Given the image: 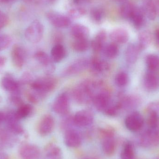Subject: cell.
Instances as JSON below:
<instances>
[{"mask_svg": "<svg viewBox=\"0 0 159 159\" xmlns=\"http://www.w3.org/2000/svg\"><path fill=\"white\" fill-rule=\"evenodd\" d=\"M125 124L129 130L136 132L143 128L144 124V119L140 112L135 111L127 116L125 119Z\"/></svg>", "mask_w": 159, "mask_h": 159, "instance_id": "5", "label": "cell"}, {"mask_svg": "<svg viewBox=\"0 0 159 159\" xmlns=\"http://www.w3.org/2000/svg\"><path fill=\"white\" fill-rule=\"evenodd\" d=\"M104 12L101 8L94 7L91 10V19L95 23H101L104 19Z\"/></svg>", "mask_w": 159, "mask_h": 159, "instance_id": "38", "label": "cell"}, {"mask_svg": "<svg viewBox=\"0 0 159 159\" xmlns=\"http://www.w3.org/2000/svg\"><path fill=\"white\" fill-rule=\"evenodd\" d=\"M1 1L4 2H13L15 0H1Z\"/></svg>", "mask_w": 159, "mask_h": 159, "instance_id": "50", "label": "cell"}, {"mask_svg": "<svg viewBox=\"0 0 159 159\" xmlns=\"http://www.w3.org/2000/svg\"><path fill=\"white\" fill-rule=\"evenodd\" d=\"M156 37H157V39L159 41V30L157 31L156 33Z\"/></svg>", "mask_w": 159, "mask_h": 159, "instance_id": "49", "label": "cell"}, {"mask_svg": "<svg viewBox=\"0 0 159 159\" xmlns=\"http://www.w3.org/2000/svg\"><path fill=\"white\" fill-rule=\"evenodd\" d=\"M104 53L106 57L108 58H115L119 53V48L118 44L112 42L105 47Z\"/></svg>", "mask_w": 159, "mask_h": 159, "instance_id": "32", "label": "cell"}, {"mask_svg": "<svg viewBox=\"0 0 159 159\" xmlns=\"http://www.w3.org/2000/svg\"><path fill=\"white\" fill-rule=\"evenodd\" d=\"M33 81V78L32 75L28 72H25L21 75L19 82L20 84H30V85Z\"/></svg>", "mask_w": 159, "mask_h": 159, "instance_id": "44", "label": "cell"}, {"mask_svg": "<svg viewBox=\"0 0 159 159\" xmlns=\"http://www.w3.org/2000/svg\"><path fill=\"white\" fill-rule=\"evenodd\" d=\"M151 40L152 36L149 31H143L139 34L137 44L141 51L145 50L149 46Z\"/></svg>", "mask_w": 159, "mask_h": 159, "instance_id": "27", "label": "cell"}, {"mask_svg": "<svg viewBox=\"0 0 159 159\" xmlns=\"http://www.w3.org/2000/svg\"><path fill=\"white\" fill-rule=\"evenodd\" d=\"M138 144L144 148H150L159 144V130L157 129L148 128L139 136Z\"/></svg>", "mask_w": 159, "mask_h": 159, "instance_id": "3", "label": "cell"}, {"mask_svg": "<svg viewBox=\"0 0 159 159\" xmlns=\"http://www.w3.org/2000/svg\"><path fill=\"white\" fill-rule=\"evenodd\" d=\"M57 85L55 78L49 76L34 80L30 84L32 90L45 97L46 94L54 89Z\"/></svg>", "mask_w": 159, "mask_h": 159, "instance_id": "2", "label": "cell"}, {"mask_svg": "<svg viewBox=\"0 0 159 159\" xmlns=\"http://www.w3.org/2000/svg\"><path fill=\"white\" fill-rule=\"evenodd\" d=\"M0 84L4 90L10 93L20 91V84L19 81L15 80L9 74H6L2 77Z\"/></svg>", "mask_w": 159, "mask_h": 159, "instance_id": "12", "label": "cell"}, {"mask_svg": "<svg viewBox=\"0 0 159 159\" xmlns=\"http://www.w3.org/2000/svg\"><path fill=\"white\" fill-rule=\"evenodd\" d=\"M8 99L11 103L18 107L24 104L23 100L20 96V91L10 93Z\"/></svg>", "mask_w": 159, "mask_h": 159, "instance_id": "41", "label": "cell"}, {"mask_svg": "<svg viewBox=\"0 0 159 159\" xmlns=\"http://www.w3.org/2000/svg\"><path fill=\"white\" fill-rule=\"evenodd\" d=\"M23 1H25V2H29L31 1L32 0H23Z\"/></svg>", "mask_w": 159, "mask_h": 159, "instance_id": "53", "label": "cell"}, {"mask_svg": "<svg viewBox=\"0 0 159 159\" xmlns=\"http://www.w3.org/2000/svg\"><path fill=\"white\" fill-rule=\"evenodd\" d=\"M155 159H159V158H157Z\"/></svg>", "mask_w": 159, "mask_h": 159, "instance_id": "54", "label": "cell"}, {"mask_svg": "<svg viewBox=\"0 0 159 159\" xmlns=\"http://www.w3.org/2000/svg\"><path fill=\"white\" fill-rule=\"evenodd\" d=\"M145 18V16L143 8L135 7L129 20L135 28L140 29L144 25Z\"/></svg>", "mask_w": 159, "mask_h": 159, "instance_id": "22", "label": "cell"}, {"mask_svg": "<svg viewBox=\"0 0 159 159\" xmlns=\"http://www.w3.org/2000/svg\"><path fill=\"white\" fill-rule=\"evenodd\" d=\"M118 102L121 109H133L140 106L141 99L136 95H126L122 96Z\"/></svg>", "mask_w": 159, "mask_h": 159, "instance_id": "15", "label": "cell"}, {"mask_svg": "<svg viewBox=\"0 0 159 159\" xmlns=\"http://www.w3.org/2000/svg\"><path fill=\"white\" fill-rule=\"evenodd\" d=\"M93 114L88 109L80 110L73 117L75 125L81 128L89 126L93 122Z\"/></svg>", "mask_w": 159, "mask_h": 159, "instance_id": "7", "label": "cell"}, {"mask_svg": "<svg viewBox=\"0 0 159 159\" xmlns=\"http://www.w3.org/2000/svg\"><path fill=\"white\" fill-rule=\"evenodd\" d=\"M89 67L92 71L95 74L104 72L109 69L108 63L97 57H94L91 59L89 61Z\"/></svg>", "mask_w": 159, "mask_h": 159, "instance_id": "19", "label": "cell"}, {"mask_svg": "<svg viewBox=\"0 0 159 159\" xmlns=\"http://www.w3.org/2000/svg\"><path fill=\"white\" fill-rule=\"evenodd\" d=\"M11 56L12 62L15 67L17 69H21L26 59L25 49L21 46L16 44L12 47Z\"/></svg>", "mask_w": 159, "mask_h": 159, "instance_id": "11", "label": "cell"}, {"mask_svg": "<svg viewBox=\"0 0 159 159\" xmlns=\"http://www.w3.org/2000/svg\"><path fill=\"white\" fill-rule=\"evenodd\" d=\"M55 126L54 118L50 115H46L42 118L38 125V132L42 136H46L51 133Z\"/></svg>", "mask_w": 159, "mask_h": 159, "instance_id": "14", "label": "cell"}, {"mask_svg": "<svg viewBox=\"0 0 159 159\" xmlns=\"http://www.w3.org/2000/svg\"><path fill=\"white\" fill-rule=\"evenodd\" d=\"M134 7L135 6L129 2L122 4L120 9V14L121 17L125 19H129Z\"/></svg>", "mask_w": 159, "mask_h": 159, "instance_id": "33", "label": "cell"}, {"mask_svg": "<svg viewBox=\"0 0 159 159\" xmlns=\"http://www.w3.org/2000/svg\"><path fill=\"white\" fill-rule=\"evenodd\" d=\"M89 67V61L85 58H80L74 61L65 70V75H73L79 73Z\"/></svg>", "mask_w": 159, "mask_h": 159, "instance_id": "16", "label": "cell"}, {"mask_svg": "<svg viewBox=\"0 0 159 159\" xmlns=\"http://www.w3.org/2000/svg\"><path fill=\"white\" fill-rule=\"evenodd\" d=\"M111 97L108 92L102 91L94 95L92 102L95 108L100 111L104 112L110 105Z\"/></svg>", "mask_w": 159, "mask_h": 159, "instance_id": "9", "label": "cell"}, {"mask_svg": "<svg viewBox=\"0 0 159 159\" xmlns=\"http://www.w3.org/2000/svg\"><path fill=\"white\" fill-rule=\"evenodd\" d=\"M89 46L88 39H75L72 44L73 48L76 52H83L87 51Z\"/></svg>", "mask_w": 159, "mask_h": 159, "instance_id": "36", "label": "cell"}, {"mask_svg": "<svg viewBox=\"0 0 159 159\" xmlns=\"http://www.w3.org/2000/svg\"><path fill=\"white\" fill-rule=\"evenodd\" d=\"M116 148V143L114 136L103 138L102 148L103 152L107 156L113 155L115 152Z\"/></svg>", "mask_w": 159, "mask_h": 159, "instance_id": "24", "label": "cell"}, {"mask_svg": "<svg viewBox=\"0 0 159 159\" xmlns=\"http://www.w3.org/2000/svg\"><path fill=\"white\" fill-rule=\"evenodd\" d=\"M141 50L137 44L130 43L128 46L125 52L126 61L129 64H134L137 61Z\"/></svg>", "mask_w": 159, "mask_h": 159, "instance_id": "23", "label": "cell"}, {"mask_svg": "<svg viewBox=\"0 0 159 159\" xmlns=\"http://www.w3.org/2000/svg\"><path fill=\"white\" fill-rule=\"evenodd\" d=\"M71 33L75 39H88L89 30L82 24H76L72 27Z\"/></svg>", "mask_w": 159, "mask_h": 159, "instance_id": "25", "label": "cell"}, {"mask_svg": "<svg viewBox=\"0 0 159 159\" xmlns=\"http://www.w3.org/2000/svg\"><path fill=\"white\" fill-rule=\"evenodd\" d=\"M146 64L148 71L155 72L159 69V57L154 54H148L146 58Z\"/></svg>", "mask_w": 159, "mask_h": 159, "instance_id": "31", "label": "cell"}, {"mask_svg": "<svg viewBox=\"0 0 159 159\" xmlns=\"http://www.w3.org/2000/svg\"><path fill=\"white\" fill-rule=\"evenodd\" d=\"M70 106L69 96L67 93H63L59 95L54 101L53 109L57 114L64 116L69 112Z\"/></svg>", "mask_w": 159, "mask_h": 159, "instance_id": "8", "label": "cell"}, {"mask_svg": "<svg viewBox=\"0 0 159 159\" xmlns=\"http://www.w3.org/2000/svg\"><path fill=\"white\" fill-rule=\"evenodd\" d=\"M147 123L149 128L157 129L159 125V114L154 110H148Z\"/></svg>", "mask_w": 159, "mask_h": 159, "instance_id": "34", "label": "cell"}, {"mask_svg": "<svg viewBox=\"0 0 159 159\" xmlns=\"http://www.w3.org/2000/svg\"><path fill=\"white\" fill-rule=\"evenodd\" d=\"M9 19L8 16L0 10V30L3 29L8 24Z\"/></svg>", "mask_w": 159, "mask_h": 159, "instance_id": "45", "label": "cell"}, {"mask_svg": "<svg viewBox=\"0 0 159 159\" xmlns=\"http://www.w3.org/2000/svg\"><path fill=\"white\" fill-rule=\"evenodd\" d=\"M33 111V107L30 104H25L18 107L16 111V115L19 120L25 118L29 116Z\"/></svg>", "mask_w": 159, "mask_h": 159, "instance_id": "35", "label": "cell"}, {"mask_svg": "<svg viewBox=\"0 0 159 159\" xmlns=\"http://www.w3.org/2000/svg\"><path fill=\"white\" fill-rule=\"evenodd\" d=\"M106 39L107 33L105 30H101L97 33L91 43L92 48L94 52L99 53L104 49Z\"/></svg>", "mask_w": 159, "mask_h": 159, "instance_id": "21", "label": "cell"}, {"mask_svg": "<svg viewBox=\"0 0 159 159\" xmlns=\"http://www.w3.org/2000/svg\"><path fill=\"white\" fill-rule=\"evenodd\" d=\"M121 159H135L134 147L130 142L124 143L120 154Z\"/></svg>", "mask_w": 159, "mask_h": 159, "instance_id": "29", "label": "cell"}, {"mask_svg": "<svg viewBox=\"0 0 159 159\" xmlns=\"http://www.w3.org/2000/svg\"><path fill=\"white\" fill-rule=\"evenodd\" d=\"M145 16L148 19L153 20L156 19L157 16V8L155 3L151 0L146 2L143 8Z\"/></svg>", "mask_w": 159, "mask_h": 159, "instance_id": "28", "label": "cell"}, {"mask_svg": "<svg viewBox=\"0 0 159 159\" xmlns=\"http://www.w3.org/2000/svg\"><path fill=\"white\" fill-rule=\"evenodd\" d=\"M7 58L4 56H0V71L2 68L5 65L7 62Z\"/></svg>", "mask_w": 159, "mask_h": 159, "instance_id": "46", "label": "cell"}, {"mask_svg": "<svg viewBox=\"0 0 159 159\" xmlns=\"http://www.w3.org/2000/svg\"><path fill=\"white\" fill-rule=\"evenodd\" d=\"M109 36L112 42L117 44L126 43L129 38L128 31L123 28H117L113 30Z\"/></svg>", "mask_w": 159, "mask_h": 159, "instance_id": "20", "label": "cell"}, {"mask_svg": "<svg viewBox=\"0 0 159 159\" xmlns=\"http://www.w3.org/2000/svg\"><path fill=\"white\" fill-rule=\"evenodd\" d=\"M67 54L66 49L61 44L55 45L51 51V58L55 62H59L63 60Z\"/></svg>", "mask_w": 159, "mask_h": 159, "instance_id": "26", "label": "cell"}, {"mask_svg": "<svg viewBox=\"0 0 159 159\" xmlns=\"http://www.w3.org/2000/svg\"><path fill=\"white\" fill-rule=\"evenodd\" d=\"M64 141L67 146L71 148H76L81 145L82 138L77 131L73 129H70L66 131Z\"/></svg>", "mask_w": 159, "mask_h": 159, "instance_id": "13", "label": "cell"}, {"mask_svg": "<svg viewBox=\"0 0 159 159\" xmlns=\"http://www.w3.org/2000/svg\"><path fill=\"white\" fill-rule=\"evenodd\" d=\"M90 0H73L74 3L77 5H81L87 3L89 2Z\"/></svg>", "mask_w": 159, "mask_h": 159, "instance_id": "47", "label": "cell"}, {"mask_svg": "<svg viewBox=\"0 0 159 159\" xmlns=\"http://www.w3.org/2000/svg\"><path fill=\"white\" fill-rule=\"evenodd\" d=\"M129 76L128 74L124 72L119 73L116 75L115 81L118 87H124L128 85L129 82Z\"/></svg>", "mask_w": 159, "mask_h": 159, "instance_id": "40", "label": "cell"}, {"mask_svg": "<svg viewBox=\"0 0 159 159\" xmlns=\"http://www.w3.org/2000/svg\"><path fill=\"white\" fill-rule=\"evenodd\" d=\"M121 109L118 103L114 105H110L104 111L106 115L109 116H116L119 111Z\"/></svg>", "mask_w": 159, "mask_h": 159, "instance_id": "43", "label": "cell"}, {"mask_svg": "<svg viewBox=\"0 0 159 159\" xmlns=\"http://www.w3.org/2000/svg\"><path fill=\"white\" fill-rule=\"evenodd\" d=\"M40 154L39 148L34 145H24L20 150V155L22 159H37Z\"/></svg>", "mask_w": 159, "mask_h": 159, "instance_id": "18", "label": "cell"}, {"mask_svg": "<svg viewBox=\"0 0 159 159\" xmlns=\"http://www.w3.org/2000/svg\"><path fill=\"white\" fill-rule=\"evenodd\" d=\"M12 38L7 34L0 35V52L9 47L12 43Z\"/></svg>", "mask_w": 159, "mask_h": 159, "instance_id": "42", "label": "cell"}, {"mask_svg": "<svg viewBox=\"0 0 159 159\" xmlns=\"http://www.w3.org/2000/svg\"><path fill=\"white\" fill-rule=\"evenodd\" d=\"M35 59L44 68L45 71L47 75L53 73L55 70L54 61L47 53L43 51H37L34 54Z\"/></svg>", "mask_w": 159, "mask_h": 159, "instance_id": "10", "label": "cell"}, {"mask_svg": "<svg viewBox=\"0 0 159 159\" xmlns=\"http://www.w3.org/2000/svg\"><path fill=\"white\" fill-rule=\"evenodd\" d=\"M46 17L52 25L58 28H67L70 25L71 21L68 16L56 11H49L47 13Z\"/></svg>", "mask_w": 159, "mask_h": 159, "instance_id": "6", "label": "cell"}, {"mask_svg": "<svg viewBox=\"0 0 159 159\" xmlns=\"http://www.w3.org/2000/svg\"><path fill=\"white\" fill-rule=\"evenodd\" d=\"M86 10L82 7H77L70 9L68 12V16L70 19L74 20L78 19L85 16Z\"/></svg>", "mask_w": 159, "mask_h": 159, "instance_id": "39", "label": "cell"}, {"mask_svg": "<svg viewBox=\"0 0 159 159\" xmlns=\"http://www.w3.org/2000/svg\"><path fill=\"white\" fill-rule=\"evenodd\" d=\"M143 85L145 89L149 92L157 90L159 88V78L154 72H148L143 78Z\"/></svg>", "mask_w": 159, "mask_h": 159, "instance_id": "17", "label": "cell"}, {"mask_svg": "<svg viewBox=\"0 0 159 159\" xmlns=\"http://www.w3.org/2000/svg\"><path fill=\"white\" fill-rule=\"evenodd\" d=\"M44 34V27L39 20H34L25 30V36L27 41L37 43L42 40Z\"/></svg>", "mask_w": 159, "mask_h": 159, "instance_id": "4", "label": "cell"}, {"mask_svg": "<svg viewBox=\"0 0 159 159\" xmlns=\"http://www.w3.org/2000/svg\"><path fill=\"white\" fill-rule=\"evenodd\" d=\"M83 159H96L94 158H92V157H87V158H83Z\"/></svg>", "mask_w": 159, "mask_h": 159, "instance_id": "52", "label": "cell"}, {"mask_svg": "<svg viewBox=\"0 0 159 159\" xmlns=\"http://www.w3.org/2000/svg\"><path fill=\"white\" fill-rule=\"evenodd\" d=\"M8 129L13 134H21L24 132L22 126L19 123V120H11L6 121Z\"/></svg>", "mask_w": 159, "mask_h": 159, "instance_id": "37", "label": "cell"}, {"mask_svg": "<svg viewBox=\"0 0 159 159\" xmlns=\"http://www.w3.org/2000/svg\"><path fill=\"white\" fill-rule=\"evenodd\" d=\"M101 83L86 81L80 84L73 92L74 99L80 104H88L92 102L94 97V90Z\"/></svg>", "mask_w": 159, "mask_h": 159, "instance_id": "1", "label": "cell"}, {"mask_svg": "<svg viewBox=\"0 0 159 159\" xmlns=\"http://www.w3.org/2000/svg\"><path fill=\"white\" fill-rule=\"evenodd\" d=\"M46 154L49 159H61L62 158L61 149L55 144L50 143L47 146Z\"/></svg>", "mask_w": 159, "mask_h": 159, "instance_id": "30", "label": "cell"}, {"mask_svg": "<svg viewBox=\"0 0 159 159\" xmlns=\"http://www.w3.org/2000/svg\"><path fill=\"white\" fill-rule=\"evenodd\" d=\"M6 117V113H4L3 111H0V123L5 121Z\"/></svg>", "mask_w": 159, "mask_h": 159, "instance_id": "48", "label": "cell"}, {"mask_svg": "<svg viewBox=\"0 0 159 159\" xmlns=\"http://www.w3.org/2000/svg\"><path fill=\"white\" fill-rule=\"evenodd\" d=\"M2 97L0 95V103L2 102Z\"/></svg>", "mask_w": 159, "mask_h": 159, "instance_id": "51", "label": "cell"}]
</instances>
